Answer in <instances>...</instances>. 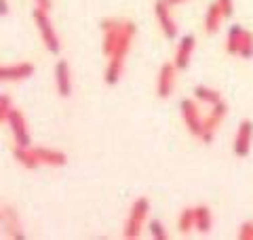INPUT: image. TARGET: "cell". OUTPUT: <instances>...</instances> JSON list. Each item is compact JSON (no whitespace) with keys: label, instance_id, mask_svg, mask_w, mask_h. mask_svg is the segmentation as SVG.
Listing matches in <instances>:
<instances>
[{"label":"cell","instance_id":"obj_1","mask_svg":"<svg viewBox=\"0 0 253 240\" xmlns=\"http://www.w3.org/2000/svg\"><path fill=\"white\" fill-rule=\"evenodd\" d=\"M135 32H137V26L133 21H123V30H121V40H118V44H116V49L114 53L110 55V61H108V68L104 72V80H106V84H116L118 80L123 78V72H125V59H126V53H129L131 49V40L133 36H135Z\"/></svg>","mask_w":253,"mask_h":240},{"label":"cell","instance_id":"obj_2","mask_svg":"<svg viewBox=\"0 0 253 240\" xmlns=\"http://www.w3.org/2000/svg\"><path fill=\"white\" fill-rule=\"evenodd\" d=\"M148 213H150V200L146 196H139V198L133 200V204L129 209V217H126L125 230H123V236L126 240H137L141 236V230H144Z\"/></svg>","mask_w":253,"mask_h":240},{"label":"cell","instance_id":"obj_3","mask_svg":"<svg viewBox=\"0 0 253 240\" xmlns=\"http://www.w3.org/2000/svg\"><path fill=\"white\" fill-rule=\"evenodd\" d=\"M32 17H34L36 28H38V32H41V38H42V44L46 46V51L53 53V55H57L61 51L59 34H57V30H55L53 21L49 17V11H44V9H41V6H36L34 13H32Z\"/></svg>","mask_w":253,"mask_h":240},{"label":"cell","instance_id":"obj_4","mask_svg":"<svg viewBox=\"0 0 253 240\" xmlns=\"http://www.w3.org/2000/svg\"><path fill=\"white\" fill-rule=\"evenodd\" d=\"M154 15H156V21H158V26H161V32L165 34V38L175 40L179 28H177V21L173 19V15H171V6L165 2V0H156Z\"/></svg>","mask_w":253,"mask_h":240},{"label":"cell","instance_id":"obj_5","mask_svg":"<svg viewBox=\"0 0 253 240\" xmlns=\"http://www.w3.org/2000/svg\"><path fill=\"white\" fill-rule=\"evenodd\" d=\"M0 221H2V230H4V234L9 238H15V240H23V238H26V230H23L19 213L15 211L13 206L4 204L2 209H0Z\"/></svg>","mask_w":253,"mask_h":240},{"label":"cell","instance_id":"obj_6","mask_svg":"<svg viewBox=\"0 0 253 240\" xmlns=\"http://www.w3.org/2000/svg\"><path fill=\"white\" fill-rule=\"evenodd\" d=\"M179 112H181V118H184L186 129L192 133L194 137L201 139V135H203V118H201V112H199V108H196L194 99H181Z\"/></svg>","mask_w":253,"mask_h":240},{"label":"cell","instance_id":"obj_7","mask_svg":"<svg viewBox=\"0 0 253 240\" xmlns=\"http://www.w3.org/2000/svg\"><path fill=\"white\" fill-rule=\"evenodd\" d=\"M226 112H228L226 101H219V103H215V106H211L209 116H207V118H203V135H201V141H203V143H207V146H209V143L213 141L215 129L219 126L221 120H224Z\"/></svg>","mask_w":253,"mask_h":240},{"label":"cell","instance_id":"obj_8","mask_svg":"<svg viewBox=\"0 0 253 240\" xmlns=\"http://www.w3.org/2000/svg\"><path fill=\"white\" fill-rule=\"evenodd\" d=\"M121 30H123V21L106 17L101 19V32H104V42H101V51H104L106 57L114 53L118 40H121Z\"/></svg>","mask_w":253,"mask_h":240},{"label":"cell","instance_id":"obj_9","mask_svg":"<svg viewBox=\"0 0 253 240\" xmlns=\"http://www.w3.org/2000/svg\"><path fill=\"white\" fill-rule=\"evenodd\" d=\"M251 141H253V122L251 120H241L239 129H236V137H234V156L236 158H247L251 152Z\"/></svg>","mask_w":253,"mask_h":240},{"label":"cell","instance_id":"obj_10","mask_svg":"<svg viewBox=\"0 0 253 240\" xmlns=\"http://www.w3.org/2000/svg\"><path fill=\"white\" fill-rule=\"evenodd\" d=\"M175 76H177L175 63H163L161 70H158V78H156V95L161 99L171 97L173 89H175Z\"/></svg>","mask_w":253,"mask_h":240},{"label":"cell","instance_id":"obj_11","mask_svg":"<svg viewBox=\"0 0 253 240\" xmlns=\"http://www.w3.org/2000/svg\"><path fill=\"white\" fill-rule=\"evenodd\" d=\"M13 135V141L15 146H21V148H30V131H28V122H26V116L21 114L19 110H13L9 120H6Z\"/></svg>","mask_w":253,"mask_h":240},{"label":"cell","instance_id":"obj_12","mask_svg":"<svg viewBox=\"0 0 253 240\" xmlns=\"http://www.w3.org/2000/svg\"><path fill=\"white\" fill-rule=\"evenodd\" d=\"M34 63L30 61H17V63H11V66H2L0 68V80L4 82H19V80H28L34 76Z\"/></svg>","mask_w":253,"mask_h":240},{"label":"cell","instance_id":"obj_13","mask_svg":"<svg viewBox=\"0 0 253 240\" xmlns=\"http://www.w3.org/2000/svg\"><path fill=\"white\" fill-rule=\"evenodd\" d=\"M55 89L63 99L72 95V70H70V63L63 59L55 63Z\"/></svg>","mask_w":253,"mask_h":240},{"label":"cell","instance_id":"obj_14","mask_svg":"<svg viewBox=\"0 0 253 240\" xmlns=\"http://www.w3.org/2000/svg\"><path fill=\"white\" fill-rule=\"evenodd\" d=\"M194 46H196V38L192 34H184L177 40V51H175V59H173L177 70H186L190 66V59L194 55Z\"/></svg>","mask_w":253,"mask_h":240},{"label":"cell","instance_id":"obj_15","mask_svg":"<svg viewBox=\"0 0 253 240\" xmlns=\"http://www.w3.org/2000/svg\"><path fill=\"white\" fill-rule=\"evenodd\" d=\"M38 160H41V164H46V166H63L68 164V156L63 154L59 150H53V148H42L38 146L34 148Z\"/></svg>","mask_w":253,"mask_h":240},{"label":"cell","instance_id":"obj_16","mask_svg":"<svg viewBox=\"0 0 253 240\" xmlns=\"http://www.w3.org/2000/svg\"><path fill=\"white\" fill-rule=\"evenodd\" d=\"M13 158H15V162H19L23 169H28V171H34V169H38V166H41V160H38L34 148L15 146V148H13Z\"/></svg>","mask_w":253,"mask_h":240},{"label":"cell","instance_id":"obj_17","mask_svg":"<svg viewBox=\"0 0 253 240\" xmlns=\"http://www.w3.org/2000/svg\"><path fill=\"white\" fill-rule=\"evenodd\" d=\"M224 17H226V15H224V11L219 9V4H217V2L209 4L207 13H205V30H207L209 34H215V32L219 30L221 19H224Z\"/></svg>","mask_w":253,"mask_h":240},{"label":"cell","instance_id":"obj_18","mask_svg":"<svg viewBox=\"0 0 253 240\" xmlns=\"http://www.w3.org/2000/svg\"><path fill=\"white\" fill-rule=\"evenodd\" d=\"M213 228V215L207 204H199L196 206V230L201 234H209Z\"/></svg>","mask_w":253,"mask_h":240},{"label":"cell","instance_id":"obj_19","mask_svg":"<svg viewBox=\"0 0 253 240\" xmlns=\"http://www.w3.org/2000/svg\"><path fill=\"white\" fill-rule=\"evenodd\" d=\"M245 28L234 23V26L228 28V36H226V51L230 55H239V46H241V38H243Z\"/></svg>","mask_w":253,"mask_h":240},{"label":"cell","instance_id":"obj_20","mask_svg":"<svg viewBox=\"0 0 253 240\" xmlns=\"http://www.w3.org/2000/svg\"><path fill=\"white\" fill-rule=\"evenodd\" d=\"M177 228L181 234H188V232L196 230V206H186V209L179 213Z\"/></svg>","mask_w":253,"mask_h":240},{"label":"cell","instance_id":"obj_21","mask_svg":"<svg viewBox=\"0 0 253 240\" xmlns=\"http://www.w3.org/2000/svg\"><path fill=\"white\" fill-rule=\"evenodd\" d=\"M194 97L199 101H203V103H209V106H215V103L221 101L219 91L211 89V86H207V84H196L194 86Z\"/></svg>","mask_w":253,"mask_h":240},{"label":"cell","instance_id":"obj_22","mask_svg":"<svg viewBox=\"0 0 253 240\" xmlns=\"http://www.w3.org/2000/svg\"><path fill=\"white\" fill-rule=\"evenodd\" d=\"M239 57H243V59H251L253 57V34L247 32V30L243 32V38H241Z\"/></svg>","mask_w":253,"mask_h":240},{"label":"cell","instance_id":"obj_23","mask_svg":"<svg viewBox=\"0 0 253 240\" xmlns=\"http://www.w3.org/2000/svg\"><path fill=\"white\" fill-rule=\"evenodd\" d=\"M148 230H150V234H152L154 240H167V230H165L163 226V221H158V219H152V221H148Z\"/></svg>","mask_w":253,"mask_h":240},{"label":"cell","instance_id":"obj_24","mask_svg":"<svg viewBox=\"0 0 253 240\" xmlns=\"http://www.w3.org/2000/svg\"><path fill=\"white\" fill-rule=\"evenodd\" d=\"M15 108H13V101H11V97L6 93H2L0 95V120L6 124V120H9V116H11V112H13Z\"/></svg>","mask_w":253,"mask_h":240},{"label":"cell","instance_id":"obj_25","mask_svg":"<svg viewBox=\"0 0 253 240\" xmlns=\"http://www.w3.org/2000/svg\"><path fill=\"white\" fill-rule=\"evenodd\" d=\"M239 238L241 240H253V221H245L239 228Z\"/></svg>","mask_w":253,"mask_h":240},{"label":"cell","instance_id":"obj_26","mask_svg":"<svg viewBox=\"0 0 253 240\" xmlns=\"http://www.w3.org/2000/svg\"><path fill=\"white\" fill-rule=\"evenodd\" d=\"M215 2L219 4V9L224 11L226 17H232V13H234V2L232 0H215Z\"/></svg>","mask_w":253,"mask_h":240},{"label":"cell","instance_id":"obj_27","mask_svg":"<svg viewBox=\"0 0 253 240\" xmlns=\"http://www.w3.org/2000/svg\"><path fill=\"white\" fill-rule=\"evenodd\" d=\"M34 2H36V6H41L44 11H51V6H53L51 0H34Z\"/></svg>","mask_w":253,"mask_h":240},{"label":"cell","instance_id":"obj_28","mask_svg":"<svg viewBox=\"0 0 253 240\" xmlns=\"http://www.w3.org/2000/svg\"><path fill=\"white\" fill-rule=\"evenodd\" d=\"M0 15H2V17L9 15V2H6V0H0Z\"/></svg>","mask_w":253,"mask_h":240},{"label":"cell","instance_id":"obj_29","mask_svg":"<svg viewBox=\"0 0 253 240\" xmlns=\"http://www.w3.org/2000/svg\"><path fill=\"white\" fill-rule=\"evenodd\" d=\"M169 6H177V4H181V2H186V0H165Z\"/></svg>","mask_w":253,"mask_h":240}]
</instances>
